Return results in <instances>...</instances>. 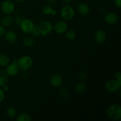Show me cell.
I'll use <instances>...</instances> for the list:
<instances>
[{"mask_svg":"<svg viewBox=\"0 0 121 121\" xmlns=\"http://www.w3.org/2000/svg\"><path fill=\"white\" fill-rule=\"evenodd\" d=\"M107 115L113 121H119L121 119V108L119 105L113 104L108 107Z\"/></svg>","mask_w":121,"mask_h":121,"instance_id":"obj_1","label":"cell"},{"mask_svg":"<svg viewBox=\"0 0 121 121\" xmlns=\"http://www.w3.org/2000/svg\"><path fill=\"white\" fill-rule=\"evenodd\" d=\"M17 65L20 70L27 71L33 66V59L29 56H24L18 60Z\"/></svg>","mask_w":121,"mask_h":121,"instance_id":"obj_2","label":"cell"},{"mask_svg":"<svg viewBox=\"0 0 121 121\" xmlns=\"http://www.w3.org/2000/svg\"><path fill=\"white\" fill-rule=\"evenodd\" d=\"M60 14L61 17L65 21H70L74 18L75 13L74 9L71 6L66 5L61 8Z\"/></svg>","mask_w":121,"mask_h":121,"instance_id":"obj_3","label":"cell"},{"mask_svg":"<svg viewBox=\"0 0 121 121\" xmlns=\"http://www.w3.org/2000/svg\"><path fill=\"white\" fill-rule=\"evenodd\" d=\"M39 26L41 32V35L42 37H46L48 34L52 33L53 30V24L48 21H42Z\"/></svg>","mask_w":121,"mask_h":121,"instance_id":"obj_4","label":"cell"},{"mask_svg":"<svg viewBox=\"0 0 121 121\" xmlns=\"http://www.w3.org/2000/svg\"><path fill=\"white\" fill-rule=\"evenodd\" d=\"M2 11L6 15H10L15 11V6L14 2L10 0H5L2 3L1 6Z\"/></svg>","mask_w":121,"mask_h":121,"instance_id":"obj_5","label":"cell"},{"mask_svg":"<svg viewBox=\"0 0 121 121\" xmlns=\"http://www.w3.org/2000/svg\"><path fill=\"white\" fill-rule=\"evenodd\" d=\"M20 29L25 34H30L34 28V24L29 19H23L20 26Z\"/></svg>","mask_w":121,"mask_h":121,"instance_id":"obj_6","label":"cell"},{"mask_svg":"<svg viewBox=\"0 0 121 121\" xmlns=\"http://www.w3.org/2000/svg\"><path fill=\"white\" fill-rule=\"evenodd\" d=\"M63 80L60 74L58 73H54L52 74L50 78V83L53 87L59 88L63 85Z\"/></svg>","mask_w":121,"mask_h":121,"instance_id":"obj_7","label":"cell"},{"mask_svg":"<svg viewBox=\"0 0 121 121\" xmlns=\"http://www.w3.org/2000/svg\"><path fill=\"white\" fill-rule=\"evenodd\" d=\"M105 87L107 91L111 93H114L119 91L121 87V85L118 83L117 80L115 79H111L106 82Z\"/></svg>","mask_w":121,"mask_h":121,"instance_id":"obj_8","label":"cell"},{"mask_svg":"<svg viewBox=\"0 0 121 121\" xmlns=\"http://www.w3.org/2000/svg\"><path fill=\"white\" fill-rule=\"evenodd\" d=\"M67 28H68L67 24L63 20L57 21L54 24V26H53V29L57 34H64L67 31Z\"/></svg>","mask_w":121,"mask_h":121,"instance_id":"obj_9","label":"cell"},{"mask_svg":"<svg viewBox=\"0 0 121 121\" xmlns=\"http://www.w3.org/2000/svg\"><path fill=\"white\" fill-rule=\"evenodd\" d=\"M104 20L107 24L109 25H114L118 23L119 21V16L114 13H108L105 14Z\"/></svg>","mask_w":121,"mask_h":121,"instance_id":"obj_10","label":"cell"},{"mask_svg":"<svg viewBox=\"0 0 121 121\" xmlns=\"http://www.w3.org/2000/svg\"><path fill=\"white\" fill-rule=\"evenodd\" d=\"M19 70L20 69H19L17 64L12 63L11 64L9 63L6 66L5 72L8 76L13 77L17 75L19 72Z\"/></svg>","mask_w":121,"mask_h":121,"instance_id":"obj_11","label":"cell"},{"mask_svg":"<svg viewBox=\"0 0 121 121\" xmlns=\"http://www.w3.org/2000/svg\"><path fill=\"white\" fill-rule=\"evenodd\" d=\"M94 39L96 43L99 44L104 43L106 39V33L104 30H97L94 34Z\"/></svg>","mask_w":121,"mask_h":121,"instance_id":"obj_12","label":"cell"},{"mask_svg":"<svg viewBox=\"0 0 121 121\" xmlns=\"http://www.w3.org/2000/svg\"><path fill=\"white\" fill-rule=\"evenodd\" d=\"M4 36L5 41L9 43H14L17 40V35L12 30H8L5 32Z\"/></svg>","mask_w":121,"mask_h":121,"instance_id":"obj_13","label":"cell"},{"mask_svg":"<svg viewBox=\"0 0 121 121\" xmlns=\"http://www.w3.org/2000/svg\"><path fill=\"white\" fill-rule=\"evenodd\" d=\"M78 11L82 15H88L90 12V8L88 5L84 2H81L78 5Z\"/></svg>","mask_w":121,"mask_h":121,"instance_id":"obj_14","label":"cell"},{"mask_svg":"<svg viewBox=\"0 0 121 121\" xmlns=\"http://www.w3.org/2000/svg\"><path fill=\"white\" fill-rule=\"evenodd\" d=\"M13 19L11 16L9 15H7L4 17L1 20V25L3 27H8L13 23Z\"/></svg>","mask_w":121,"mask_h":121,"instance_id":"obj_15","label":"cell"},{"mask_svg":"<svg viewBox=\"0 0 121 121\" xmlns=\"http://www.w3.org/2000/svg\"><path fill=\"white\" fill-rule=\"evenodd\" d=\"M8 81V75L5 71L0 69V87L7 83Z\"/></svg>","mask_w":121,"mask_h":121,"instance_id":"obj_16","label":"cell"},{"mask_svg":"<svg viewBox=\"0 0 121 121\" xmlns=\"http://www.w3.org/2000/svg\"><path fill=\"white\" fill-rule=\"evenodd\" d=\"M43 14L45 15H56L57 12L56 10H54L50 5H45L43 8L42 9Z\"/></svg>","mask_w":121,"mask_h":121,"instance_id":"obj_17","label":"cell"},{"mask_svg":"<svg viewBox=\"0 0 121 121\" xmlns=\"http://www.w3.org/2000/svg\"><path fill=\"white\" fill-rule=\"evenodd\" d=\"M75 90L76 92L79 94H82L85 92L86 90V86L83 82H80L77 83L75 86Z\"/></svg>","mask_w":121,"mask_h":121,"instance_id":"obj_18","label":"cell"},{"mask_svg":"<svg viewBox=\"0 0 121 121\" xmlns=\"http://www.w3.org/2000/svg\"><path fill=\"white\" fill-rule=\"evenodd\" d=\"M9 58L7 55L3 53H0V66L6 67L9 63Z\"/></svg>","mask_w":121,"mask_h":121,"instance_id":"obj_19","label":"cell"},{"mask_svg":"<svg viewBox=\"0 0 121 121\" xmlns=\"http://www.w3.org/2000/svg\"><path fill=\"white\" fill-rule=\"evenodd\" d=\"M6 115L8 117L10 118H13L16 116L17 111L14 108L9 106L6 110Z\"/></svg>","mask_w":121,"mask_h":121,"instance_id":"obj_20","label":"cell"},{"mask_svg":"<svg viewBox=\"0 0 121 121\" xmlns=\"http://www.w3.org/2000/svg\"><path fill=\"white\" fill-rule=\"evenodd\" d=\"M34 43V39L30 37H26L23 39V44L27 47H30Z\"/></svg>","mask_w":121,"mask_h":121,"instance_id":"obj_21","label":"cell"},{"mask_svg":"<svg viewBox=\"0 0 121 121\" xmlns=\"http://www.w3.org/2000/svg\"><path fill=\"white\" fill-rule=\"evenodd\" d=\"M17 121H30L31 118L29 115L25 113H21L17 115L16 118Z\"/></svg>","mask_w":121,"mask_h":121,"instance_id":"obj_22","label":"cell"},{"mask_svg":"<svg viewBox=\"0 0 121 121\" xmlns=\"http://www.w3.org/2000/svg\"><path fill=\"white\" fill-rule=\"evenodd\" d=\"M66 37L69 40H73L75 39L76 36V33L73 30H67L66 32Z\"/></svg>","mask_w":121,"mask_h":121,"instance_id":"obj_23","label":"cell"},{"mask_svg":"<svg viewBox=\"0 0 121 121\" xmlns=\"http://www.w3.org/2000/svg\"><path fill=\"white\" fill-rule=\"evenodd\" d=\"M31 34H33V35L35 37H39L41 35V32H40V28H39V25H37V26L34 25V28H33V30L31 31Z\"/></svg>","mask_w":121,"mask_h":121,"instance_id":"obj_24","label":"cell"},{"mask_svg":"<svg viewBox=\"0 0 121 121\" xmlns=\"http://www.w3.org/2000/svg\"><path fill=\"white\" fill-rule=\"evenodd\" d=\"M59 93H60V96L63 98H67L69 96V92L67 91V90L65 89H60Z\"/></svg>","mask_w":121,"mask_h":121,"instance_id":"obj_25","label":"cell"},{"mask_svg":"<svg viewBox=\"0 0 121 121\" xmlns=\"http://www.w3.org/2000/svg\"><path fill=\"white\" fill-rule=\"evenodd\" d=\"M23 18L21 16H17L15 17V19H14V24L16 26H19L21 24V21H22Z\"/></svg>","mask_w":121,"mask_h":121,"instance_id":"obj_26","label":"cell"},{"mask_svg":"<svg viewBox=\"0 0 121 121\" xmlns=\"http://www.w3.org/2000/svg\"><path fill=\"white\" fill-rule=\"evenodd\" d=\"M115 79L117 80L118 83L121 85V73L120 72H116L115 74Z\"/></svg>","mask_w":121,"mask_h":121,"instance_id":"obj_27","label":"cell"},{"mask_svg":"<svg viewBox=\"0 0 121 121\" xmlns=\"http://www.w3.org/2000/svg\"><path fill=\"white\" fill-rule=\"evenodd\" d=\"M5 95V92L2 90V89L0 88V103L2 102L4 100Z\"/></svg>","mask_w":121,"mask_h":121,"instance_id":"obj_28","label":"cell"},{"mask_svg":"<svg viewBox=\"0 0 121 121\" xmlns=\"http://www.w3.org/2000/svg\"><path fill=\"white\" fill-rule=\"evenodd\" d=\"M87 78V74H86L85 72H82L81 73H80L79 74V78H80L81 80H84L86 79Z\"/></svg>","mask_w":121,"mask_h":121,"instance_id":"obj_29","label":"cell"},{"mask_svg":"<svg viewBox=\"0 0 121 121\" xmlns=\"http://www.w3.org/2000/svg\"><path fill=\"white\" fill-rule=\"evenodd\" d=\"M5 30L4 27L0 25V38L4 36V35L5 34Z\"/></svg>","mask_w":121,"mask_h":121,"instance_id":"obj_30","label":"cell"},{"mask_svg":"<svg viewBox=\"0 0 121 121\" xmlns=\"http://www.w3.org/2000/svg\"><path fill=\"white\" fill-rule=\"evenodd\" d=\"M114 4L117 8L120 9L121 7V0H114Z\"/></svg>","mask_w":121,"mask_h":121,"instance_id":"obj_31","label":"cell"},{"mask_svg":"<svg viewBox=\"0 0 121 121\" xmlns=\"http://www.w3.org/2000/svg\"><path fill=\"white\" fill-rule=\"evenodd\" d=\"M1 89H2V90L4 92H8V91H9V86H8L7 84H5V85H3L2 86H1Z\"/></svg>","mask_w":121,"mask_h":121,"instance_id":"obj_32","label":"cell"},{"mask_svg":"<svg viewBox=\"0 0 121 121\" xmlns=\"http://www.w3.org/2000/svg\"><path fill=\"white\" fill-rule=\"evenodd\" d=\"M47 2L50 5L54 4L56 2V0H47Z\"/></svg>","mask_w":121,"mask_h":121,"instance_id":"obj_33","label":"cell"},{"mask_svg":"<svg viewBox=\"0 0 121 121\" xmlns=\"http://www.w3.org/2000/svg\"><path fill=\"white\" fill-rule=\"evenodd\" d=\"M63 1L65 4H70L72 2V0H63Z\"/></svg>","mask_w":121,"mask_h":121,"instance_id":"obj_34","label":"cell"},{"mask_svg":"<svg viewBox=\"0 0 121 121\" xmlns=\"http://www.w3.org/2000/svg\"><path fill=\"white\" fill-rule=\"evenodd\" d=\"M15 1H17V2H24V1L25 0H15Z\"/></svg>","mask_w":121,"mask_h":121,"instance_id":"obj_35","label":"cell"}]
</instances>
